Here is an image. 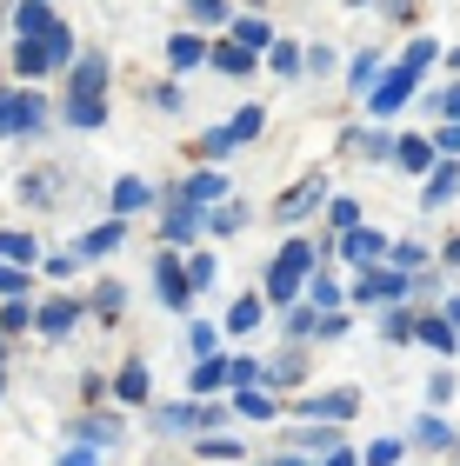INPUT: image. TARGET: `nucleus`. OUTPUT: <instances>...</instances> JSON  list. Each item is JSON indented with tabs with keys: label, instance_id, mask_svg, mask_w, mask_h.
Instances as JSON below:
<instances>
[{
	"label": "nucleus",
	"instance_id": "nucleus-23",
	"mask_svg": "<svg viewBox=\"0 0 460 466\" xmlns=\"http://www.w3.org/2000/svg\"><path fill=\"white\" fill-rule=\"evenodd\" d=\"M387 154H401V167H427V160H434V147H427V140H394Z\"/></svg>",
	"mask_w": 460,
	"mask_h": 466
},
{
	"label": "nucleus",
	"instance_id": "nucleus-9",
	"mask_svg": "<svg viewBox=\"0 0 460 466\" xmlns=\"http://www.w3.org/2000/svg\"><path fill=\"white\" fill-rule=\"evenodd\" d=\"M407 293V273H367L361 280V300H401Z\"/></svg>",
	"mask_w": 460,
	"mask_h": 466
},
{
	"label": "nucleus",
	"instance_id": "nucleus-20",
	"mask_svg": "<svg viewBox=\"0 0 460 466\" xmlns=\"http://www.w3.org/2000/svg\"><path fill=\"white\" fill-rule=\"evenodd\" d=\"M0 260H7V267L34 260V240H27V233H0Z\"/></svg>",
	"mask_w": 460,
	"mask_h": 466
},
{
	"label": "nucleus",
	"instance_id": "nucleus-10",
	"mask_svg": "<svg viewBox=\"0 0 460 466\" xmlns=\"http://www.w3.org/2000/svg\"><path fill=\"white\" fill-rule=\"evenodd\" d=\"M220 387H234V360H200L194 393H220Z\"/></svg>",
	"mask_w": 460,
	"mask_h": 466
},
{
	"label": "nucleus",
	"instance_id": "nucleus-15",
	"mask_svg": "<svg viewBox=\"0 0 460 466\" xmlns=\"http://www.w3.org/2000/svg\"><path fill=\"white\" fill-rule=\"evenodd\" d=\"M74 320H80L74 300H47V307H40V333H67Z\"/></svg>",
	"mask_w": 460,
	"mask_h": 466
},
{
	"label": "nucleus",
	"instance_id": "nucleus-12",
	"mask_svg": "<svg viewBox=\"0 0 460 466\" xmlns=\"http://www.w3.org/2000/svg\"><path fill=\"white\" fill-rule=\"evenodd\" d=\"M387 240L381 233H367V227H347V260H381Z\"/></svg>",
	"mask_w": 460,
	"mask_h": 466
},
{
	"label": "nucleus",
	"instance_id": "nucleus-3",
	"mask_svg": "<svg viewBox=\"0 0 460 466\" xmlns=\"http://www.w3.org/2000/svg\"><path fill=\"white\" fill-rule=\"evenodd\" d=\"M313 267V247L307 240H287L281 247V260H274V273H267V293H274V307H287L294 300V287H301V273Z\"/></svg>",
	"mask_w": 460,
	"mask_h": 466
},
{
	"label": "nucleus",
	"instance_id": "nucleus-34",
	"mask_svg": "<svg viewBox=\"0 0 460 466\" xmlns=\"http://www.w3.org/2000/svg\"><path fill=\"white\" fill-rule=\"evenodd\" d=\"M14 327H27V307H20V300L0 307V333H14Z\"/></svg>",
	"mask_w": 460,
	"mask_h": 466
},
{
	"label": "nucleus",
	"instance_id": "nucleus-30",
	"mask_svg": "<svg viewBox=\"0 0 460 466\" xmlns=\"http://www.w3.org/2000/svg\"><path fill=\"white\" fill-rule=\"evenodd\" d=\"M180 273H187V287H207V280H214V260H207V253H194Z\"/></svg>",
	"mask_w": 460,
	"mask_h": 466
},
{
	"label": "nucleus",
	"instance_id": "nucleus-5",
	"mask_svg": "<svg viewBox=\"0 0 460 466\" xmlns=\"http://www.w3.org/2000/svg\"><path fill=\"white\" fill-rule=\"evenodd\" d=\"M254 134H261V107H240L234 127H214V134H207V147H214V154H227V147H240V140H254Z\"/></svg>",
	"mask_w": 460,
	"mask_h": 466
},
{
	"label": "nucleus",
	"instance_id": "nucleus-28",
	"mask_svg": "<svg viewBox=\"0 0 460 466\" xmlns=\"http://www.w3.org/2000/svg\"><path fill=\"white\" fill-rule=\"evenodd\" d=\"M187 200H220V174H194L187 180Z\"/></svg>",
	"mask_w": 460,
	"mask_h": 466
},
{
	"label": "nucleus",
	"instance_id": "nucleus-36",
	"mask_svg": "<svg viewBox=\"0 0 460 466\" xmlns=\"http://www.w3.org/2000/svg\"><path fill=\"white\" fill-rule=\"evenodd\" d=\"M200 453H207V460H234L240 447H234V440H200Z\"/></svg>",
	"mask_w": 460,
	"mask_h": 466
},
{
	"label": "nucleus",
	"instance_id": "nucleus-22",
	"mask_svg": "<svg viewBox=\"0 0 460 466\" xmlns=\"http://www.w3.org/2000/svg\"><path fill=\"white\" fill-rule=\"evenodd\" d=\"M134 207H148V187H140V180H120V187H114V214H134Z\"/></svg>",
	"mask_w": 460,
	"mask_h": 466
},
{
	"label": "nucleus",
	"instance_id": "nucleus-25",
	"mask_svg": "<svg viewBox=\"0 0 460 466\" xmlns=\"http://www.w3.org/2000/svg\"><path fill=\"white\" fill-rule=\"evenodd\" d=\"M234 40H240L247 54H254V47H267V20H234Z\"/></svg>",
	"mask_w": 460,
	"mask_h": 466
},
{
	"label": "nucleus",
	"instance_id": "nucleus-1",
	"mask_svg": "<svg viewBox=\"0 0 460 466\" xmlns=\"http://www.w3.org/2000/svg\"><path fill=\"white\" fill-rule=\"evenodd\" d=\"M100 87H107V60H80V67H74V100H67V120L74 127H100V120H107Z\"/></svg>",
	"mask_w": 460,
	"mask_h": 466
},
{
	"label": "nucleus",
	"instance_id": "nucleus-39",
	"mask_svg": "<svg viewBox=\"0 0 460 466\" xmlns=\"http://www.w3.org/2000/svg\"><path fill=\"white\" fill-rule=\"evenodd\" d=\"M441 114H454V120H460V87H454V94H441Z\"/></svg>",
	"mask_w": 460,
	"mask_h": 466
},
{
	"label": "nucleus",
	"instance_id": "nucleus-2",
	"mask_svg": "<svg viewBox=\"0 0 460 466\" xmlns=\"http://www.w3.org/2000/svg\"><path fill=\"white\" fill-rule=\"evenodd\" d=\"M427 60H434V40H414V47H407V60H401V67H394V74L381 80V87H373V114H394V107H401V100L414 94V80H421V67H427Z\"/></svg>",
	"mask_w": 460,
	"mask_h": 466
},
{
	"label": "nucleus",
	"instance_id": "nucleus-11",
	"mask_svg": "<svg viewBox=\"0 0 460 466\" xmlns=\"http://www.w3.org/2000/svg\"><path fill=\"white\" fill-rule=\"evenodd\" d=\"M187 293H194V287H187V273L174 267V253H167V260H160V300L167 307H187Z\"/></svg>",
	"mask_w": 460,
	"mask_h": 466
},
{
	"label": "nucleus",
	"instance_id": "nucleus-7",
	"mask_svg": "<svg viewBox=\"0 0 460 466\" xmlns=\"http://www.w3.org/2000/svg\"><path fill=\"white\" fill-rule=\"evenodd\" d=\"M214 407H160V433H194V427H214Z\"/></svg>",
	"mask_w": 460,
	"mask_h": 466
},
{
	"label": "nucleus",
	"instance_id": "nucleus-6",
	"mask_svg": "<svg viewBox=\"0 0 460 466\" xmlns=\"http://www.w3.org/2000/svg\"><path fill=\"white\" fill-rule=\"evenodd\" d=\"M321 194H327V174H307V180L294 187V194H287V200L274 207V220H301V214H307V207L321 200Z\"/></svg>",
	"mask_w": 460,
	"mask_h": 466
},
{
	"label": "nucleus",
	"instance_id": "nucleus-41",
	"mask_svg": "<svg viewBox=\"0 0 460 466\" xmlns=\"http://www.w3.org/2000/svg\"><path fill=\"white\" fill-rule=\"evenodd\" d=\"M447 260H460V240H454V247H447Z\"/></svg>",
	"mask_w": 460,
	"mask_h": 466
},
{
	"label": "nucleus",
	"instance_id": "nucleus-14",
	"mask_svg": "<svg viewBox=\"0 0 460 466\" xmlns=\"http://www.w3.org/2000/svg\"><path fill=\"white\" fill-rule=\"evenodd\" d=\"M160 227H167V240H194V233H200L207 220H200V214H194V207H187V200H180V207H174V214H167Z\"/></svg>",
	"mask_w": 460,
	"mask_h": 466
},
{
	"label": "nucleus",
	"instance_id": "nucleus-44",
	"mask_svg": "<svg viewBox=\"0 0 460 466\" xmlns=\"http://www.w3.org/2000/svg\"><path fill=\"white\" fill-rule=\"evenodd\" d=\"M353 7H361V0H353Z\"/></svg>",
	"mask_w": 460,
	"mask_h": 466
},
{
	"label": "nucleus",
	"instance_id": "nucleus-8",
	"mask_svg": "<svg viewBox=\"0 0 460 466\" xmlns=\"http://www.w3.org/2000/svg\"><path fill=\"white\" fill-rule=\"evenodd\" d=\"M301 413H307V420H347V413H353V393H313Z\"/></svg>",
	"mask_w": 460,
	"mask_h": 466
},
{
	"label": "nucleus",
	"instance_id": "nucleus-40",
	"mask_svg": "<svg viewBox=\"0 0 460 466\" xmlns=\"http://www.w3.org/2000/svg\"><path fill=\"white\" fill-rule=\"evenodd\" d=\"M321 466H353V453H327V460H321Z\"/></svg>",
	"mask_w": 460,
	"mask_h": 466
},
{
	"label": "nucleus",
	"instance_id": "nucleus-19",
	"mask_svg": "<svg viewBox=\"0 0 460 466\" xmlns=\"http://www.w3.org/2000/svg\"><path fill=\"white\" fill-rule=\"evenodd\" d=\"M414 333H421L427 347H441V353H454V327H447V320H414Z\"/></svg>",
	"mask_w": 460,
	"mask_h": 466
},
{
	"label": "nucleus",
	"instance_id": "nucleus-31",
	"mask_svg": "<svg viewBox=\"0 0 460 466\" xmlns=\"http://www.w3.org/2000/svg\"><path fill=\"white\" fill-rule=\"evenodd\" d=\"M240 413L247 420H274V400H267V393H240Z\"/></svg>",
	"mask_w": 460,
	"mask_h": 466
},
{
	"label": "nucleus",
	"instance_id": "nucleus-42",
	"mask_svg": "<svg viewBox=\"0 0 460 466\" xmlns=\"http://www.w3.org/2000/svg\"><path fill=\"white\" fill-rule=\"evenodd\" d=\"M267 466H294V460H267Z\"/></svg>",
	"mask_w": 460,
	"mask_h": 466
},
{
	"label": "nucleus",
	"instance_id": "nucleus-17",
	"mask_svg": "<svg viewBox=\"0 0 460 466\" xmlns=\"http://www.w3.org/2000/svg\"><path fill=\"white\" fill-rule=\"evenodd\" d=\"M214 67H220V74H247V67H254V54H247L240 40H220V47H214Z\"/></svg>",
	"mask_w": 460,
	"mask_h": 466
},
{
	"label": "nucleus",
	"instance_id": "nucleus-27",
	"mask_svg": "<svg viewBox=\"0 0 460 466\" xmlns=\"http://www.w3.org/2000/svg\"><path fill=\"white\" fill-rule=\"evenodd\" d=\"M120 400H148V367H128V373H120Z\"/></svg>",
	"mask_w": 460,
	"mask_h": 466
},
{
	"label": "nucleus",
	"instance_id": "nucleus-26",
	"mask_svg": "<svg viewBox=\"0 0 460 466\" xmlns=\"http://www.w3.org/2000/svg\"><path fill=\"white\" fill-rule=\"evenodd\" d=\"M114 247H120V220H114V227H94V233H87V247H80V253H114Z\"/></svg>",
	"mask_w": 460,
	"mask_h": 466
},
{
	"label": "nucleus",
	"instance_id": "nucleus-24",
	"mask_svg": "<svg viewBox=\"0 0 460 466\" xmlns=\"http://www.w3.org/2000/svg\"><path fill=\"white\" fill-rule=\"evenodd\" d=\"M227 327H234V333H254V327H261V300H234V313H227Z\"/></svg>",
	"mask_w": 460,
	"mask_h": 466
},
{
	"label": "nucleus",
	"instance_id": "nucleus-43",
	"mask_svg": "<svg viewBox=\"0 0 460 466\" xmlns=\"http://www.w3.org/2000/svg\"><path fill=\"white\" fill-rule=\"evenodd\" d=\"M454 347H460V333H454Z\"/></svg>",
	"mask_w": 460,
	"mask_h": 466
},
{
	"label": "nucleus",
	"instance_id": "nucleus-4",
	"mask_svg": "<svg viewBox=\"0 0 460 466\" xmlns=\"http://www.w3.org/2000/svg\"><path fill=\"white\" fill-rule=\"evenodd\" d=\"M40 114H47V107H40V100L34 94H0V134H34V127H40Z\"/></svg>",
	"mask_w": 460,
	"mask_h": 466
},
{
	"label": "nucleus",
	"instance_id": "nucleus-16",
	"mask_svg": "<svg viewBox=\"0 0 460 466\" xmlns=\"http://www.w3.org/2000/svg\"><path fill=\"white\" fill-rule=\"evenodd\" d=\"M14 27H20V40H34V34H47V27H54V14H47V0H27V7H20V20H14Z\"/></svg>",
	"mask_w": 460,
	"mask_h": 466
},
{
	"label": "nucleus",
	"instance_id": "nucleus-38",
	"mask_svg": "<svg viewBox=\"0 0 460 466\" xmlns=\"http://www.w3.org/2000/svg\"><path fill=\"white\" fill-rule=\"evenodd\" d=\"M274 67H281V74H294V67H301V54L287 47V40H274Z\"/></svg>",
	"mask_w": 460,
	"mask_h": 466
},
{
	"label": "nucleus",
	"instance_id": "nucleus-37",
	"mask_svg": "<svg viewBox=\"0 0 460 466\" xmlns=\"http://www.w3.org/2000/svg\"><path fill=\"white\" fill-rule=\"evenodd\" d=\"M333 300H341V287H333V280H313V307L333 313Z\"/></svg>",
	"mask_w": 460,
	"mask_h": 466
},
{
	"label": "nucleus",
	"instance_id": "nucleus-29",
	"mask_svg": "<svg viewBox=\"0 0 460 466\" xmlns=\"http://www.w3.org/2000/svg\"><path fill=\"white\" fill-rule=\"evenodd\" d=\"M0 293H7V300H20V293H27V273H20V267H7V260H0Z\"/></svg>",
	"mask_w": 460,
	"mask_h": 466
},
{
	"label": "nucleus",
	"instance_id": "nucleus-32",
	"mask_svg": "<svg viewBox=\"0 0 460 466\" xmlns=\"http://www.w3.org/2000/svg\"><path fill=\"white\" fill-rule=\"evenodd\" d=\"M394 460H401V440H373L367 447V466H394Z\"/></svg>",
	"mask_w": 460,
	"mask_h": 466
},
{
	"label": "nucleus",
	"instance_id": "nucleus-33",
	"mask_svg": "<svg viewBox=\"0 0 460 466\" xmlns=\"http://www.w3.org/2000/svg\"><path fill=\"white\" fill-rule=\"evenodd\" d=\"M447 194H454V167H441V174L427 180V207H434V200H447Z\"/></svg>",
	"mask_w": 460,
	"mask_h": 466
},
{
	"label": "nucleus",
	"instance_id": "nucleus-21",
	"mask_svg": "<svg viewBox=\"0 0 460 466\" xmlns=\"http://www.w3.org/2000/svg\"><path fill=\"white\" fill-rule=\"evenodd\" d=\"M167 54H174V67H200V40L194 34H174V40H167Z\"/></svg>",
	"mask_w": 460,
	"mask_h": 466
},
{
	"label": "nucleus",
	"instance_id": "nucleus-13",
	"mask_svg": "<svg viewBox=\"0 0 460 466\" xmlns=\"http://www.w3.org/2000/svg\"><path fill=\"white\" fill-rule=\"evenodd\" d=\"M14 67H20V74H27V80L54 67V60H47V47H40V34H34V40H20V47H14Z\"/></svg>",
	"mask_w": 460,
	"mask_h": 466
},
{
	"label": "nucleus",
	"instance_id": "nucleus-35",
	"mask_svg": "<svg viewBox=\"0 0 460 466\" xmlns=\"http://www.w3.org/2000/svg\"><path fill=\"white\" fill-rule=\"evenodd\" d=\"M194 7V20H227V0H187Z\"/></svg>",
	"mask_w": 460,
	"mask_h": 466
},
{
	"label": "nucleus",
	"instance_id": "nucleus-18",
	"mask_svg": "<svg viewBox=\"0 0 460 466\" xmlns=\"http://www.w3.org/2000/svg\"><path fill=\"white\" fill-rule=\"evenodd\" d=\"M414 440H421V447H447V440H454V427H447L441 413H427L421 427H414Z\"/></svg>",
	"mask_w": 460,
	"mask_h": 466
}]
</instances>
